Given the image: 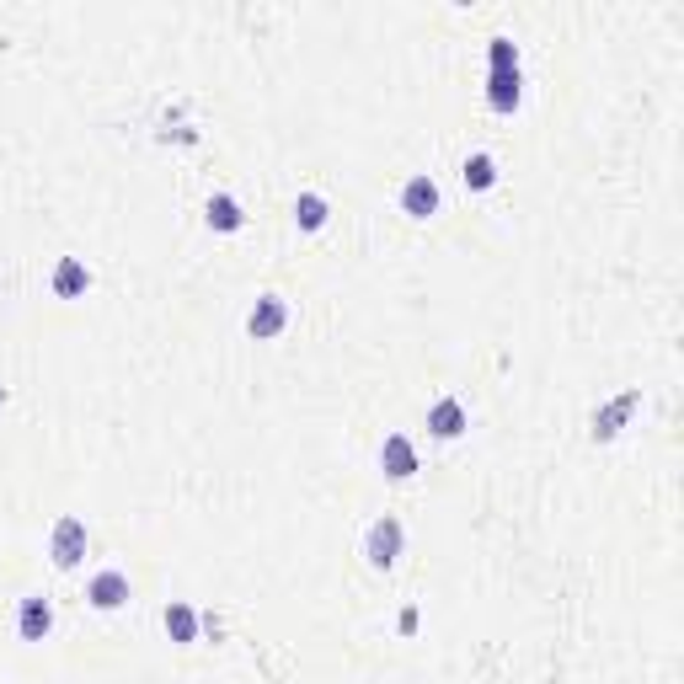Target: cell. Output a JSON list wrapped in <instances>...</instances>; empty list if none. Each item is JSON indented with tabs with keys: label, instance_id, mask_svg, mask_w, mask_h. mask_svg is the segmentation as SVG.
<instances>
[{
	"label": "cell",
	"instance_id": "obj_1",
	"mask_svg": "<svg viewBox=\"0 0 684 684\" xmlns=\"http://www.w3.org/2000/svg\"><path fill=\"white\" fill-rule=\"evenodd\" d=\"M401 540H407V535H401V524L391 519V513H385V519H375V524H369L364 556H369V562H375V567H396V556H401Z\"/></svg>",
	"mask_w": 684,
	"mask_h": 684
},
{
	"label": "cell",
	"instance_id": "obj_4",
	"mask_svg": "<svg viewBox=\"0 0 684 684\" xmlns=\"http://www.w3.org/2000/svg\"><path fill=\"white\" fill-rule=\"evenodd\" d=\"M284 321H289V305L278 300V294H262V300L252 305V316H246V332L252 337H278Z\"/></svg>",
	"mask_w": 684,
	"mask_h": 684
},
{
	"label": "cell",
	"instance_id": "obj_8",
	"mask_svg": "<svg viewBox=\"0 0 684 684\" xmlns=\"http://www.w3.org/2000/svg\"><path fill=\"white\" fill-rule=\"evenodd\" d=\"M86 599L97 604V610H118V604L129 599V578H123V572H97L91 588H86Z\"/></svg>",
	"mask_w": 684,
	"mask_h": 684
},
{
	"label": "cell",
	"instance_id": "obj_5",
	"mask_svg": "<svg viewBox=\"0 0 684 684\" xmlns=\"http://www.w3.org/2000/svg\"><path fill=\"white\" fill-rule=\"evenodd\" d=\"M401 209H407L412 220H428V214L439 209V182H433L428 171H417L407 188H401Z\"/></svg>",
	"mask_w": 684,
	"mask_h": 684
},
{
	"label": "cell",
	"instance_id": "obj_14",
	"mask_svg": "<svg viewBox=\"0 0 684 684\" xmlns=\"http://www.w3.org/2000/svg\"><path fill=\"white\" fill-rule=\"evenodd\" d=\"M294 220H300V230H321L326 225V198L321 193H300V198H294Z\"/></svg>",
	"mask_w": 684,
	"mask_h": 684
},
{
	"label": "cell",
	"instance_id": "obj_10",
	"mask_svg": "<svg viewBox=\"0 0 684 684\" xmlns=\"http://www.w3.org/2000/svg\"><path fill=\"white\" fill-rule=\"evenodd\" d=\"M636 407H642V396H636V391H626L620 401H610V407H604V412H594V439H615V433H620V423H626V417H631Z\"/></svg>",
	"mask_w": 684,
	"mask_h": 684
},
{
	"label": "cell",
	"instance_id": "obj_12",
	"mask_svg": "<svg viewBox=\"0 0 684 684\" xmlns=\"http://www.w3.org/2000/svg\"><path fill=\"white\" fill-rule=\"evenodd\" d=\"M166 631H171V642H198L193 604H166Z\"/></svg>",
	"mask_w": 684,
	"mask_h": 684
},
{
	"label": "cell",
	"instance_id": "obj_16",
	"mask_svg": "<svg viewBox=\"0 0 684 684\" xmlns=\"http://www.w3.org/2000/svg\"><path fill=\"white\" fill-rule=\"evenodd\" d=\"M487 59H492V70H519V49H513L508 38H492Z\"/></svg>",
	"mask_w": 684,
	"mask_h": 684
},
{
	"label": "cell",
	"instance_id": "obj_2",
	"mask_svg": "<svg viewBox=\"0 0 684 684\" xmlns=\"http://www.w3.org/2000/svg\"><path fill=\"white\" fill-rule=\"evenodd\" d=\"M49 556L54 567H75L86 556V524L81 519H59L54 524V540H49Z\"/></svg>",
	"mask_w": 684,
	"mask_h": 684
},
{
	"label": "cell",
	"instance_id": "obj_6",
	"mask_svg": "<svg viewBox=\"0 0 684 684\" xmlns=\"http://www.w3.org/2000/svg\"><path fill=\"white\" fill-rule=\"evenodd\" d=\"M380 465H385V476L407 481V476L417 471V449H412V439H401V433H391V439L380 444Z\"/></svg>",
	"mask_w": 684,
	"mask_h": 684
},
{
	"label": "cell",
	"instance_id": "obj_11",
	"mask_svg": "<svg viewBox=\"0 0 684 684\" xmlns=\"http://www.w3.org/2000/svg\"><path fill=\"white\" fill-rule=\"evenodd\" d=\"M86 284H91V273H86L81 257H65V262L54 268V294H59V300H75V294H86Z\"/></svg>",
	"mask_w": 684,
	"mask_h": 684
},
{
	"label": "cell",
	"instance_id": "obj_15",
	"mask_svg": "<svg viewBox=\"0 0 684 684\" xmlns=\"http://www.w3.org/2000/svg\"><path fill=\"white\" fill-rule=\"evenodd\" d=\"M492 182H497V161H492V155H471V161H465V188L487 193Z\"/></svg>",
	"mask_w": 684,
	"mask_h": 684
},
{
	"label": "cell",
	"instance_id": "obj_9",
	"mask_svg": "<svg viewBox=\"0 0 684 684\" xmlns=\"http://www.w3.org/2000/svg\"><path fill=\"white\" fill-rule=\"evenodd\" d=\"M428 433H433V439H460V433H465V407L455 396H444L439 407L428 412Z\"/></svg>",
	"mask_w": 684,
	"mask_h": 684
},
{
	"label": "cell",
	"instance_id": "obj_13",
	"mask_svg": "<svg viewBox=\"0 0 684 684\" xmlns=\"http://www.w3.org/2000/svg\"><path fill=\"white\" fill-rule=\"evenodd\" d=\"M204 214H209V225H214V230H241V204H236L230 193H214Z\"/></svg>",
	"mask_w": 684,
	"mask_h": 684
},
{
	"label": "cell",
	"instance_id": "obj_3",
	"mask_svg": "<svg viewBox=\"0 0 684 684\" xmlns=\"http://www.w3.org/2000/svg\"><path fill=\"white\" fill-rule=\"evenodd\" d=\"M17 631H22V642H43V636L54 631V604L33 594V599H22V610H17Z\"/></svg>",
	"mask_w": 684,
	"mask_h": 684
},
{
	"label": "cell",
	"instance_id": "obj_7",
	"mask_svg": "<svg viewBox=\"0 0 684 684\" xmlns=\"http://www.w3.org/2000/svg\"><path fill=\"white\" fill-rule=\"evenodd\" d=\"M524 97V75L519 70H492V81H487V102L497 107V113H513Z\"/></svg>",
	"mask_w": 684,
	"mask_h": 684
}]
</instances>
